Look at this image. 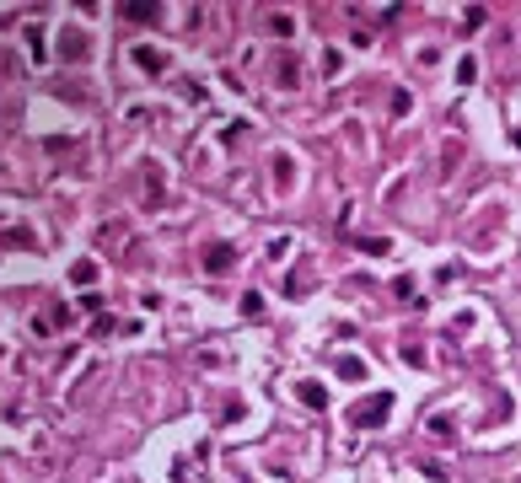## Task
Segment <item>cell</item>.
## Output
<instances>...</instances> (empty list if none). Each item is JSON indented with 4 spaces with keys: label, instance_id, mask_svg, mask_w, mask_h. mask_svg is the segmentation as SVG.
<instances>
[{
    "label": "cell",
    "instance_id": "4",
    "mask_svg": "<svg viewBox=\"0 0 521 483\" xmlns=\"http://www.w3.org/2000/svg\"><path fill=\"white\" fill-rule=\"evenodd\" d=\"M339 376H344V381H360L365 365H360V360H339Z\"/></svg>",
    "mask_w": 521,
    "mask_h": 483
},
{
    "label": "cell",
    "instance_id": "2",
    "mask_svg": "<svg viewBox=\"0 0 521 483\" xmlns=\"http://www.w3.org/2000/svg\"><path fill=\"white\" fill-rule=\"evenodd\" d=\"M134 65H140L146 75H161V65H167V60H161L156 48H134Z\"/></svg>",
    "mask_w": 521,
    "mask_h": 483
},
{
    "label": "cell",
    "instance_id": "3",
    "mask_svg": "<svg viewBox=\"0 0 521 483\" xmlns=\"http://www.w3.org/2000/svg\"><path fill=\"white\" fill-rule=\"evenodd\" d=\"M205 264H210V268H220V264H231V247H205Z\"/></svg>",
    "mask_w": 521,
    "mask_h": 483
},
{
    "label": "cell",
    "instance_id": "1",
    "mask_svg": "<svg viewBox=\"0 0 521 483\" xmlns=\"http://www.w3.org/2000/svg\"><path fill=\"white\" fill-rule=\"evenodd\" d=\"M387 408H392V398H387V392H376V398H365L360 408H350V419L360 424V430H376V424H387Z\"/></svg>",
    "mask_w": 521,
    "mask_h": 483
},
{
    "label": "cell",
    "instance_id": "5",
    "mask_svg": "<svg viewBox=\"0 0 521 483\" xmlns=\"http://www.w3.org/2000/svg\"><path fill=\"white\" fill-rule=\"evenodd\" d=\"M301 398L312 403V408H323V398H328V392H323V386H317V381H306V386H301Z\"/></svg>",
    "mask_w": 521,
    "mask_h": 483
}]
</instances>
